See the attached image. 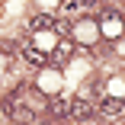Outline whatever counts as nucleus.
<instances>
[{"instance_id": "obj_1", "label": "nucleus", "mask_w": 125, "mask_h": 125, "mask_svg": "<svg viewBox=\"0 0 125 125\" xmlns=\"http://www.w3.org/2000/svg\"><path fill=\"white\" fill-rule=\"evenodd\" d=\"M0 109H3L16 125H26V122H32V99H22V87H16L3 103H0Z\"/></svg>"}, {"instance_id": "obj_2", "label": "nucleus", "mask_w": 125, "mask_h": 125, "mask_svg": "<svg viewBox=\"0 0 125 125\" xmlns=\"http://www.w3.org/2000/svg\"><path fill=\"white\" fill-rule=\"evenodd\" d=\"M99 119H106V122H119L122 115H125V103H122V99H99Z\"/></svg>"}, {"instance_id": "obj_3", "label": "nucleus", "mask_w": 125, "mask_h": 125, "mask_svg": "<svg viewBox=\"0 0 125 125\" xmlns=\"http://www.w3.org/2000/svg\"><path fill=\"white\" fill-rule=\"evenodd\" d=\"M67 112H71L74 122H87V119L93 115V103H90V99H83V96H77V99H71Z\"/></svg>"}, {"instance_id": "obj_4", "label": "nucleus", "mask_w": 125, "mask_h": 125, "mask_svg": "<svg viewBox=\"0 0 125 125\" xmlns=\"http://www.w3.org/2000/svg\"><path fill=\"white\" fill-rule=\"evenodd\" d=\"M22 58H26L29 67H45V61H48L42 48H32V45H22Z\"/></svg>"}, {"instance_id": "obj_5", "label": "nucleus", "mask_w": 125, "mask_h": 125, "mask_svg": "<svg viewBox=\"0 0 125 125\" xmlns=\"http://www.w3.org/2000/svg\"><path fill=\"white\" fill-rule=\"evenodd\" d=\"M29 29L32 32H48V29H55V16H48V13H39L29 19Z\"/></svg>"}, {"instance_id": "obj_6", "label": "nucleus", "mask_w": 125, "mask_h": 125, "mask_svg": "<svg viewBox=\"0 0 125 125\" xmlns=\"http://www.w3.org/2000/svg\"><path fill=\"white\" fill-rule=\"evenodd\" d=\"M71 55H74V45H71V42L64 39V42H61V48L55 52V61H58V64H64V61H67Z\"/></svg>"}, {"instance_id": "obj_7", "label": "nucleus", "mask_w": 125, "mask_h": 125, "mask_svg": "<svg viewBox=\"0 0 125 125\" xmlns=\"http://www.w3.org/2000/svg\"><path fill=\"white\" fill-rule=\"evenodd\" d=\"M80 10V0H61V13L71 16V13H77Z\"/></svg>"}, {"instance_id": "obj_8", "label": "nucleus", "mask_w": 125, "mask_h": 125, "mask_svg": "<svg viewBox=\"0 0 125 125\" xmlns=\"http://www.w3.org/2000/svg\"><path fill=\"white\" fill-rule=\"evenodd\" d=\"M52 112H55V115H67V99H61V96L52 99Z\"/></svg>"}]
</instances>
